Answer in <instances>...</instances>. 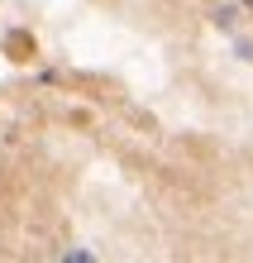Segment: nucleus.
I'll return each mask as SVG.
<instances>
[{
  "label": "nucleus",
  "mask_w": 253,
  "mask_h": 263,
  "mask_svg": "<svg viewBox=\"0 0 253 263\" xmlns=\"http://www.w3.org/2000/svg\"><path fill=\"white\" fill-rule=\"evenodd\" d=\"M5 58L10 63H29V58H34V34H24V29L5 34Z\"/></svg>",
  "instance_id": "1"
}]
</instances>
